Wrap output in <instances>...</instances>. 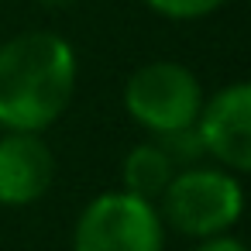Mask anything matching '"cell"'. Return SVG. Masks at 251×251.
<instances>
[{
	"mask_svg": "<svg viewBox=\"0 0 251 251\" xmlns=\"http://www.w3.org/2000/svg\"><path fill=\"white\" fill-rule=\"evenodd\" d=\"M79 59L66 35L49 28L18 31L0 42V131L45 134L69 110Z\"/></svg>",
	"mask_w": 251,
	"mask_h": 251,
	"instance_id": "obj_1",
	"label": "cell"
},
{
	"mask_svg": "<svg viewBox=\"0 0 251 251\" xmlns=\"http://www.w3.org/2000/svg\"><path fill=\"white\" fill-rule=\"evenodd\" d=\"M165 230L179 237L203 241L217 234H230L244 213V186L241 176L220 165H186L176 169L165 193L155 200Z\"/></svg>",
	"mask_w": 251,
	"mask_h": 251,
	"instance_id": "obj_2",
	"label": "cell"
},
{
	"mask_svg": "<svg viewBox=\"0 0 251 251\" xmlns=\"http://www.w3.org/2000/svg\"><path fill=\"white\" fill-rule=\"evenodd\" d=\"M200 76L176 59H151L124 79V114L151 138L193 127L203 107Z\"/></svg>",
	"mask_w": 251,
	"mask_h": 251,
	"instance_id": "obj_3",
	"label": "cell"
},
{
	"mask_svg": "<svg viewBox=\"0 0 251 251\" xmlns=\"http://www.w3.org/2000/svg\"><path fill=\"white\" fill-rule=\"evenodd\" d=\"M165 234L151 200L107 189L79 210L73 224V251H165Z\"/></svg>",
	"mask_w": 251,
	"mask_h": 251,
	"instance_id": "obj_4",
	"label": "cell"
},
{
	"mask_svg": "<svg viewBox=\"0 0 251 251\" xmlns=\"http://www.w3.org/2000/svg\"><path fill=\"white\" fill-rule=\"evenodd\" d=\"M196 134L213 165L234 176L251 172V86L237 79L203 97Z\"/></svg>",
	"mask_w": 251,
	"mask_h": 251,
	"instance_id": "obj_5",
	"label": "cell"
},
{
	"mask_svg": "<svg viewBox=\"0 0 251 251\" xmlns=\"http://www.w3.org/2000/svg\"><path fill=\"white\" fill-rule=\"evenodd\" d=\"M55 182V151L42 134H0V206H31Z\"/></svg>",
	"mask_w": 251,
	"mask_h": 251,
	"instance_id": "obj_6",
	"label": "cell"
},
{
	"mask_svg": "<svg viewBox=\"0 0 251 251\" xmlns=\"http://www.w3.org/2000/svg\"><path fill=\"white\" fill-rule=\"evenodd\" d=\"M172 176H176V165H172V158L162 151V145L155 138L131 145L124 162H121V189L134 193L141 200H151V203L165 193Z\"/></svg>",
	"mask_w": 251,
	"mask_h": 251,
	"instance_id": "obj_7",
	"label": "cell"
},
{
	"mask_svg": "<svg viewBox=\"0 0 251 251\" xmlns=\"http://www.w3.org/2000/svg\"><path fill=\"white\" fill-rule=\"evenodd\" d=\"M141 4L155 18H165V21H176V25H189V21H203V18L217 14L227 0H141Z\"/></svg>",
	"mask_w": 251,
	"mask_h": 251,
	"instance_id": "obj_8",
	"label": "cell"
},
{
	"mask_svg": "<svg viewBox=\"0 0 251 251\" xmlns=\"http://www.w3.org/2000/svg\"><path fill=\"white\" fill-rule=\"evenodd\" d=\"M155 141L162 145V151L172 158V165H176V169H186V165H196V162H203V158H206L203 141H200V134H196V124H193V127L169 131V134H158Z\"/></svg>",
	"mask_w": 251,
	"mask_h": 251,
	"instance_id": "obj_9",
	"label": "cell"
},
{
	"mask_svg": "<svg viewBox=\"0 0 251 251\" xmlns=\"http://www.w3.org/2000/svg\"><path fill=\"white\" fill-rule=\"evenodd\" d=\"M189 251H248V244L234 234H217V237H203L196 241Z\"/></svg>",
	"mask_w": 251,
	"mask_h": 251,
	"instance_id": "obj_10",
	"label": "cell"
},
{
	"mask_svg": "<svg viewBox=\"0 0 251 251\" xmlns=\"http://www.w3.org/2000/svg\"><path fill=\"white\" fill-rule=\"evenodd\" d=\"M38 7H45V11H66V7H73L76 0H35Z\"/></svg>",
	"mask_w": 251,
	"mask_h": 251,
	"instance_id": "obj_11",
	"label": "cell"
}]
</instances>
